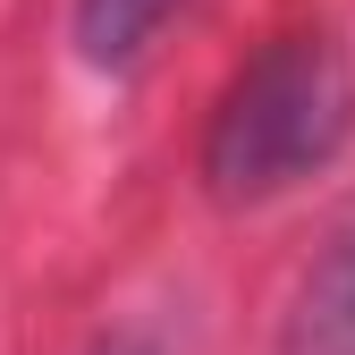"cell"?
Listing matches in <instances>:
<instances>
[{
	"instance_id": "7a4b0ae2",
	"label": "cell",
	"mask_w": 355,
	"mask_h": 355,
	"mask_svg": "<svg viewBox=\"0 0 355 355\" xmlns=\"http://www.w3.org/2000/svg\"><path fill=\"white\" fill-rule=\"evenodd\" d=\"M178 9L187 0H76V60L102 68V76H127Z\"/></svg>"
},
{
	"instance_id": "6da1fadb",
	"label": "cell",
	"mask_w": 355,
	"mask_h": 355,
	"mask_svg": "<svg viewBox=\"0 0 355 355\" xmlns=\"http://www.w3.org/2000/svg\"><path fill=\"white\" fill-rule=\"evenodd\" d=\"M355 127V68L330 34H279L229 76L203 127V187L211 203H279L313 169L338 161Z\"/></svg>"
},
{
	"instance_id": "277c9868",
	"label": "cell",
	"mask_w": 355,
	"mask_h": 355,
	"mask_svg": "<svg viewBox=\"0 0 355 355\" xmlns=\"http://www.w3.org/2000/svg\"><path fill=\"white\" fill-rule=\"evenodd\" d=\"M110 355H144V347H110Z\"/></svg>"
},
{
	"instance_id": "3957f363",
	"label": "cell",
	"mask_w": 355,
	"mask_h": 355,
	"mask_svg": "<svg viewBox=\"0 0 355 355\" xmlns=\"http://www.w3.org/2000/svg\"><path fill=\"white\" fill-rule=\"evenodd\" d=\"M304 338H313V355H355V254H338L330 279L313 288V304H304Z\"/></svg>"
}]
</instances>
